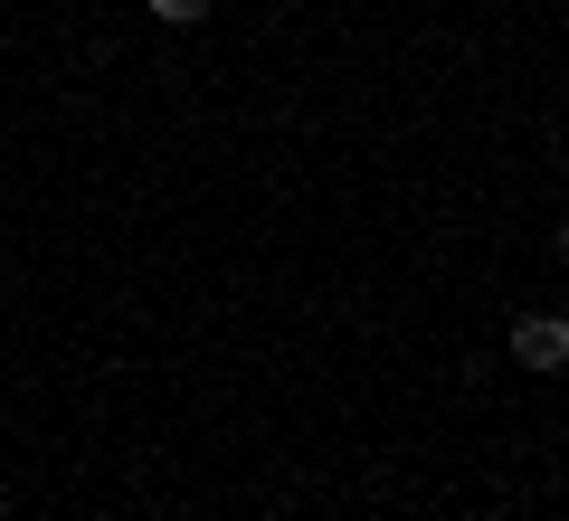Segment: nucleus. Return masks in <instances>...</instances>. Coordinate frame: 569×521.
Masks as SVG:
<instances>
[{
  "label": "nucleus",
  "instance_id": "3",
  "mask_svg": "<svg viewBox=\"0 0 569 521\" xmlns=\"http://www.w3.org/2000/svg\"><path fill=\"white\" fill-rule=\"evenodd\" d=\"M560 257H569V219H560Z\"/></svg>",
  "mask_w": 569,
  "mask_h": 521
},
{
  "label": "nucleus",
  "instance_id": "1",
  "mask_svg": "<svg viewBox=\"0 0 569 521\" xmlns=\"http://www.w3.org/2000/svg\"><path fill=\"white\" fill-rule=\"evenodd\" d=\"M512 361L522 370H569V313H512Z\"/></svg>",
  "mask_w": 569,
  "mask_h": 521
},
{
  "label": "nucleus",
  "instance_id": "2",
  "mask_svg": "<svg viewBox=\"0 0 569 521\" xmlns=\"http://www.w3.org/2000/svg\"><path fill=\"white\" fill-rule=\"evenodd\" d=\"M142 10H152L162 29H200L209 20V0H142Z\"/></svg>",
  "mask_w": 569,
  "mask_h": 521
}]
</instances>
